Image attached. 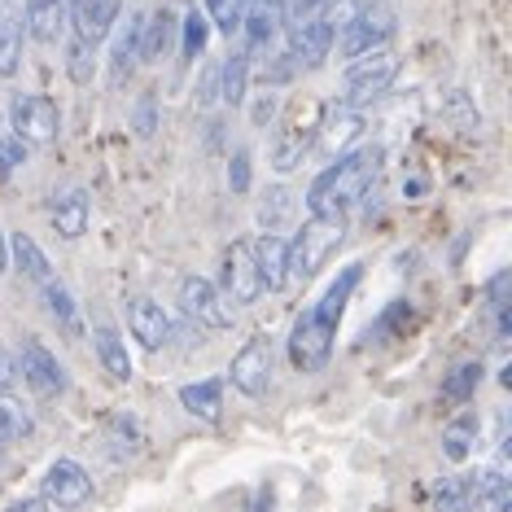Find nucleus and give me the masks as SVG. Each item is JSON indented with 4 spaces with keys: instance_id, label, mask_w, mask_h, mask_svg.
<instances>
[{
    "instance_id": "obj_1",
    "label": "nucleus",
    "mask_w": 512,
    "mask_h": 512,
    "mask_svg": "<svg viewBox=\"0 0 512 512\" xmlns=\"http://www.w3.org/2000/svg\"><path fill=\"white\" fill-rule=\"evenodd\" d=\"M359 276H364V263H346L342 272L329 281V289H324V294L294 320L285 351H289V364H294L298 372H320L324 364H329L333 342H337V324H342L346 302H351V294L359 289Z\"/></svg>"
},
{
    "instance_id": "obj_2",
    "label": "nucleus",
    "mask_w": 512,
    "mask_h": 512,
    "mask_svg": "<svg viewBox=\"0 0 512 512\" xmlns=\"http://www.w3.org/2000/svg\"><path fill=\"white\" fill-rule=\"evenodd\" d=\"M377 176H381V149L377 145L342 154L311 180V189H307L311 215H346L359 197H368L377 189Z\"/></svg>"
},
{
    "instance_id": "obj_3",
    "label": "nucleus",
    "mask_w": 512,
    "mask_h": 512,
    "mask_svg": "<svg viewBox=\"0 0 512 512\" xmlns=\"http://www.w3.org/2000/svg\"><path fill=\"white\" fill-rule=\"evenodd\" d=\"M342 241H346L342 215H311L307 224L294 232V241H289V276L307 285L311 276L324 272V263L333 259Z\"/></svg>"
},
{
    "instance_id": "obj_4",
    "label": "nucleus",
    "mask_w": 512,
    "mask_h": 512,
    "mask_svg": "<svg viewBox=\"0 0 512 512\" xmlns=\"http://www.w3.org/2000/svg\"><path fill=\"white\" fill-rule=\"evenodd\" d=\"M394 31H399V14H394V5H386V0H368L355 18L342 22V40L337 44H342L346 57H364V53L386 49V44L394 40Z\"/></svg>"
},
{
    "instance_id": "obj_5",
    "label": "nucleus",
    "mask_w": 512,
    "mask_h": 512,
    "mask_svg": "<svg viewBox=\"0 0 512 512\" xmlns=\"http://www.w3.org/2000/svg\"><path fill=\"white\" fill-rule=\"evenodd\" d=\"M9 127H14V136L22 145H53L57 136H62V110H57L53 97H44V92H18L14 101H9Z\"/></svg>"
},
{
    "instance_id": "obj_6",
    "label": "nucleus",
    "mask_w": 512,
    "mask_h": 512,
    "mask_svg": "<svg viewBox=\"0 0 512 512\" xmlns=\"http://www.w3.org/2000/svg\"><path fill=\"white\" fill-rule=\"evenodd\" d=\"M394 75H399V62L381 49V53H364V57H355L351 66H346V75H342V92H346V106L359 110V106H368L372 97H381L390 84H394Z\"/></svg>"
},
{
    "instance_id": "obj_7",
    "label": "nucleus",
    "mask_w": 512,
    "mask_h": 512,
    "mask_svg": "<svg viewBox=\"0 0 512 512\" xmlns=\"http://www.w3.org/2000/svg\"><path fill=\"white\" fill-rule=\"evenodd\" d=\"M176 298H180V316L193 324H206V329H232L237 324V311H232L228 294H219L206 276H184Z\"/></svg>"
},
{
    "instance_id": "obj_8",
    "label": "nucleus",
    "mask_w": 512,
    "mask_h": 512,
    "mask_svg": "<svg viewBox=\"0 0 512 512\" xmlns=\"http://www.w3.org/2000/svg\"><path fill=\"white\" fill-rule=\"evenodd\" d=\"M224 294L232 307H250V302L263 298V276L259 263H254V241H232L224 250Z\"/></svg>"
},
{
    "instance_id": "obj_9",
    "label": "nucleus",
    "mask_w": 512,
    "mask_h": 512,
    "mask_svg": "<svg viewBox=\"0 0 512 512\" xmlns=\"http://www.w3.org/2000/svg\"><path fill=\"white\" fill-rule=\"evenodd\" d=\"M228 381H232V390H241L246 399H263L267 386H272V342H267V337H250V342L232 355Z\"/></svg>"
},
{
    "instance_id": "obj_10",
    "label": "nucleus",
    "mask_w": 512,
    "mask_h": 512,
    "mask_svg": "<svg viewBox=\"0 0 512 512\" xmlns=\"http://www.w3.org/2000/svg\"><path fill=\"white\" fill-rule=\"evenodd\" d=\"M123 311H127V333H132L136 346H145V351H162V346L176 337L171 316L162 311V302H154L149 294H132L123 302Z\"/></svg>"
},
{
    "instance_id": "obj_11",
    "label": "nucleus",
    "mask_w": 512,
    "mask_h": 512,
    "mask_svg": "<svg viewBox=\"0 0 512 512\" xmlns=\"http://www.w3.org/2000/svg\"><path fill=\"white\" fill-rule=\"evenodd\" d=\"M44 504H57V508H66V512H75V508H84L88 499H92V477L84 464H75V460H53L49 464V473H44Z\"/></svg>"
},
{
    "instance_id": "obj_12",
    "label": "nucleus",
    "mask_w": 512,
    "mask_h": 512,
    "mask_svg": "<svg viewBox=\"0 0 512 512\" xmlns=\"http://www.w3.org/2000/svg\"><path fill=\"white\" fill-rule=\"evenodd\" d=\"M18 368H22V381L31 386V394H40V399H57V394L66 390V368L57 364V355L44 342H36V337L22 342Z\"/></svg>"
},
{
    "instance_id": "obj_13",
    "label": "nucleus",
    "mask_w": 512,
    "mask_h": 512,
    "mask_svg": "<svg viewBox=\"0 0 512 512\" xmlns=\"http://www.w3.org/2000/svg\"><path fill=\"white\" fill-rule=\"evenodd\" d=\"M333 49V22L329 18H302L294 22V31H289V62L298 66V71H320L324 57Z\"/></svg>"
},
{
    "instance_id": "obj_14",
    "label": "nucleus",
    "mask_w": 512,
    "mask_h": 512,
    "mask_svg": "<svg viewBox=\"0 0 512 512\" xmlns=\"http://www.w3.org/2000/svg\"><path fill=\"white\" fill-rule=\"evenodd\" d=\"M119 14H123V0H75V5L66 9V22L75 27V40H84L97 49V44L114 31Z\"/></svg>"
},
{
    "instance_id": "obj_15",
    "label": "nucleus",
    "mask_w": 512,
    "mask_h": 512,
    "mask_svg": "<svg viewBox=\"0 0 512 512\" xmlns=\"http://www.w3.org/2000/svg\"><path fill=\"white\" fill-rule=\"evenodd\" d=\"M285 27V0H250L246 18H241V36H246V49L241 53H263L267 44L281 36Z\"/></svg>"
},
{
    "instance_id": "obj_16",
    "label": "nucleus",
    "mask_w": 512,
    "mask_h": 512,
    "mask_svg": "<svg viewBox=\"0 0 512 512\" xmlns=\"http://www.w3.org/2000/svg\"><path fill=\"white\" fill-rule=\"evenodd\" d=\"M141 27H145V14H132L127 27L114 31V44H110V84L123 88L127 79L136 75L141 66Z\"/></svg>"
},
{
    "instance_id": "obj_17",
    "label": "nucleus",
    "mask_w": 512,
    "mask_h": 512,
    "mask_svg": "<svg viewBox=\"0 0 512 512\" xmlns=\"http://www.w3.org/2000/svg\"><path fill=\"white\" fill-rule=\"evenodd\" d=\"M254 263H259L263 289L276 294V289L289 281V241L281 237V232H263V237H254Z\"/></svg>"
},
{
    "instance_id": "obj_18",
    "label": "nucleus",
    "mask_w": 512,
    "mask_h": 512,
    "mask_svg": "<svg viewBox=\"0 0 512 512\" xmlns=\"http://www.w3.org/2000/svg\"><path fill=\"white\" fill-rule=\"evenodd\" d=\"M22 22H27L31 40L57 44L66 31V0H27L22 5Z\"/></svg>"
},
{
    "instance_id": "obj_19",
    "label": "nucleus",
    "mask_w": 512,
    "mask_h": 512,
    "mask_svg": "<svg viewBox=\"0 0 512 512\" xmlns=\"http://www.w3.org/2000/svg\"><path fill=\"white\" fill-rule=\"evenodd\" d=\"M88 219H92V206H88L84 189H66L62 197H53V228H57V237L79 241L88 232Z\"/></svg>"
},
{
    "instance_id": "obj_20",
    "label": "nucleus",
    "mask_w": 512,
    "mask_h": 512,
    "mask_svg": "<svg viewBox=\"0 0 512 512\" xmlns=\"http://www.w3.org/2000/svg\"><path fill=\"white\" fill-rule=\"evenodd\" d=\"M180 407L197 421L215 425L219 416H224V381L219 377H206V381H189V386L180 390Z\"/></svg>"
},
{
    "instance_id": "obj_21",
    "label": "nucleus",
    "mask_w": 512,
    "mask_h": 512,
    "mask_svg": "<svg viewBox=\"0 0 512 512\" xmlns=\"http://www.w3.org/2000/svg\"><path fill=\"white\" fill-rule=\"evenodd\" d=\"M473 508L477 512H508L512 508V482L499 464L473 473Z\"/></svg>"
},
{
    "instance_id": "obj_22",
    "label": "nucleus",
    "mask_w": 512,
    "mask_h": 512,
    "mask_svg": "<svg viewBox=\"0 0 512 512\" xmlns=\"http://www.w3.org/2000/svg\"><path fill=\"white\" fill-rule=\"evenodd\" d=\"M92 351H97L101 368H106L114 381H132V355H127V342L119 337V329L97 324V329H92Z\"/></svg>"
},
{
    "instance_id": "obj_23",
    "label": "nucleus",
    "mask_w": 512,
    "mask_h": 512,
    "mask_svg": "<svg viewBox=\"0 0 512 512\" xmlns=\"http://www.w3.org/2000/svg\"><path fill=\"white\" fill-rule=\"evenodd\" d=\"M9 241V259H14V267L22 276H27L31 285H49L53 281V263H49V254H44L36 241L27 237V232H14V237H5Z\"/></svg>"
},
{
    "instance_id": "obj_24",
    "label": "nucleus",
    "mask_w": 512,
    "mask_h": 512,
    "mask_svg": "<svg viewBox=\"0 0 512 512\" xmlns=\"http://www.w3.org/2000/svg\"><path fill=\"white\" fill-rule=\"evenodd\" d=\"M40 294H44V307H49V316H53L57 329H62L66 337H84V320H79V302H75L71 289L53 276L49 285H40Z\"/></svg>"
},
{
    "instance_id": "obj_25",
    "label": "nucleus",
    "mask_w": 512,
    "mask_h": 512,
    "mask_svg": "<svg viewBox=\"0 0 512 512\" xmlns=\"http://www.w3.org/2000/svg\"><path fill=\"white\" fill-rule=\"evenodd\" d=\"M246 92H250V53H232L219 62V101L228 110L246 106Z\"/></svg>"
},
{
    "instance_id": "obj_26",
    "label": "nucleus",
    "mask_w": 512,
    "mask_h": 512,
    "mask_svg": "<svg viewBox=\"0 0 512 512\" xmlns=\"http://www.w3.org/2000/svg\"><path fill=\"white\" fill-rule=\"evenodd\" d=\"M477 438H482V421H477L473 412L456 416V421H451L447 429H442V456H447L451 464H464V460L473 456Z\"/></svg>"
},
{
    "instance_id": "obj_27",
    "label": "nucleus",
    "mask_w": 512,
    "mask_h": 512,
    "mask_svg": "<svg viewBox=\"0 0 512 512\" xmlns=\"http://www.w3.org/2000/svg\"><path fill=\"white\" fill-rule=\"evenodd\" d=\"M176 18H171V9H154V14H145V27H141V62H158L162 53L171 49V40H176Z\"/></svg>"
},
{
    "instance_id": "obj_28",
    "label": "nucleus",
    "mask_w": 512,
    "mask_h": 512,
    "mask_svg": "<svg viewBox=\"0 0 512 512\" xmlns=\"http://www.w3.org/2000/svg\"><path fill=\"white\" fill-rule=\"evenodd\" d=\"M141 421H136L132 412H114L110 416V429H106V447H110V456L114 460H132L136 451H141Z\"/></svg>"
},
{
    "instance_id": "obj_29",
    "label": "nucleus",
    "mask_w": 512,
    "mask_h": 512,
    "mask_svg": "<svg viewBox=\"0 0 512 512\" xmlns=\"http://www.w3.org/2000/svg\"><path fill=\"white\" fill-rule=\"evenodd\" d=\"M473 508V473H451L434 482V512H469Z\"/></svg>"
},
{
    "instance_id": "obj_30",
    "label": "nucleus",
    "mask_w": 512,
    "mask_h": 512,
    "mask_svg": "<svg viewBox=\"0 0 512 512\" xmlns=\"http://www.w3.org/2000/svg\"><path fill=\"white\" fill-rule=\"evenodd\" d=\"M482 377H486V368H482V359H469V364H456L447 372V381H442V399L447 403H469L477 386H482Z\"/></svg>"
},
{
    "instance_id": "obj_31",
    "label": "nucleus",
    "mask_w": 512,
    "mask_h": 512,
    "mask_svg": "<svg viewBox=\"0 0 512 512\" xmlns=\"http://www.w3.org/2000/svg\"><path fill=\"white\" fill-rule=\"evenodd\" d=\"M176 36H180V53H184V62H197V57L206 53V44H211V22H206V14H197V9H189Z\"/></svg>"
},
{
    "instance_id": "obj_32",
    "label": "nucleus",
    "mask_w": 512,
    "mask_h": 512,
    "mask_svg": "<svg viewBox=\"0 0 512 512\" xmlns=\"http://www.w3.org/2000/svg\"><path fill=\"white\" fill-rule=\"evenodd\" d=\"M31 429H36L31 412L14 399V394L0 390V442H18V438H27Z\"/></svg>"
},
{
    "instance_id": "obj_33",
    "label": "nucleus",
    "mask_w": 512,
    "mask_h": 512,
    "mask_svg": "<svg viewBox=\"0 0 512 512\" xmlns=\"http://www.w3.org/2000/svg\"><path fill=\"white\" fill-rule=\"evenodd\" d=\"M289 215H294V193H289L285 184H272V189L263 193V202H259V224H263V232H276Z\"/></svg>"
},
{
    "instance_id": "obj_34",
    "label": "nucleus",
    "mask_w": 512,
    "mask_h": 512,
    "mask_svg": "<svg viewBox=\"0 0 512 512\" xmlns=\"http://www.w3.org/2000/svg\"><path fill=\"white\" fill-rule=\"evenodd\" d=\"M22 66V22L0 18V79H14Z\"/></svg>"
},
{
    "instance_id": "obj_35",
    "label": "nucleus",
    "mask_w": 512,
    "mask_h": 512,
    "mask_svg": "<svg viewBox=\"0 0 512 512\" xmlns=\"http://www.w3.org/2000/svg\"><path fill=\"white\" fill-rule=\"evenodd\" d=\"M92 75H97V49L84 40H71L66 44V79H71L75 88L92 84Z\"/></svg>"
},
{
    "instance_id": "obj_36",
    "label": "nucleus",
    "mask_w": 512,
    "mask_h": 512,
    "mask_svg": "<svg viewBox=\"0 0 512 512\" xmlns=\"http://www.w3.org/2000/svg\"><path fill=\"white\" fill-rule=\"evenodd\" d=\"M246 9H250V0H206V22H215L224 36H237Z\"/></svg>"
},
{
    "instance_id": "obj_37",
    "label": "nucleus",
    "mask_w": 512,
    "mask_h": 512,
    "mask_svg": "<svg viewBox=\"0 0 512 512\" xmlns=\"http://www.w3.org/2000/svg\"><path fill=\"white\" fill-rule=\"evenodd\" d=\"M22 162H27V145L18 136H0V176H14Z\"/></svg>"
},
{
    "instance_id": "obj_38",
    "label": "nucleus",
    "mask_w": 512,
    "mask_h": 512,
    "mask_svg": "<svg viewBox=\"0 0 512 512\" xmlns=\"http://www.w3.org/2000/svg\"><path fill=\"white\" fill-rule=\"evenodd\" d=\"M193 97H197V106H202V110L219 106V62H211V66L202 71V79H197V92H193Z\"/></svg>"
},
{
    "instance_id": "obj_39",
    "label": "nucleus",
    "mask_w": 512,
    "mask_h": 512,
    "mask_svg": "<svg viewBox=\"0 0 512 512\" xmlns=\"http://www.w3.org/2000/svg\"><path fill=\"white\" fill-rule=\"evenodd\" d=\"M228 189L232 193L250 189V149H237V154L228 158Z\"/></svg>"
},
{
    "instance_id": "obj_40",
    "label": "nucleus",
    "mask_w": 512,
    "mask_h": 512,
    "mask_svg": "<svg viewBox=\"0 0 512 512\" xmlns=\"http://www.w3.org/2000/svg\"><path fill=\"white\" fill-rule=\"evenodd\" d=\"M276 110H281V101H276V92H263V97L250 106V123H254V127H267V123L276 119Z\"/></svg>"
},
{
    "instance_id": "obj_41",
    "label": "nucleus",
    "mask_w": 512,
    "mask_h": 512,
    "mask_svg": "<svg viewBox=\"0 0 512 512\" xmlns=\"http://www.w3.org/2000/svg\"><path fill=\"white\" fill-rule=\"evenodd\" d=\"M154 110H158V101L145 92V97L136 101V132H141V136H154V119H158Z\"/></svg>"
},
{
    "instance_id": "obj_42",
    "label": "nucleus",
    "mask_w": 512,
    "mask_h": 512,
    "mask_svg": "<svg viewBox=\"0 0 512 512\" xmlns=\"http://www.w3.org/2000/svg\"><path fill=\"white\" fill-rule=\"evenodd\" d=\"M294 71H298V66L289 62V53H285V57H276V62L263 71V84H285V79H294Z\"/></svg>"
},
{
    "instance_id": "obj_43",
    "label": "nucleus",
    "mask_w": 512,
    "mask_h": 512,
    "mask_svg": "<svg viewBox=\"0 0 512 512\" xmlns=\"http://www.w3.org/2000/svg\"><path fill=\"white\" fill-rule=\"evenodd\" d=\"M320 5H324V0H285V18L302 22V18H311V14H316Z\"/></svg>"
},
{
    "instance_id": "obj_44",
    "label": "nucleus",
    "mask_w": 512,
    "mask_h": 512,
    "mask_svg": "<svg viewBox=\"0 0 512 512\" xmlns=\"http://www.w3.org/2000/svg\"><path fill=\"white\" fill-rule=\"evenodd\" d=\"M14 372H18V364H14V359H9L5 346H0V390H5V386H14Z\"/></svg>"
},
{
    "instance_id": "obj_45",
    "label": "nucleus",
    "mask_w": 512,
    "mask_h": 512,
    "mask_svg": "<svg viewBox=\"0 0 512 512\" xmlns=\"http://www.w3.org/2000/svg\"><path fill=\"white\" fill-rule=\"evenodd\" d=\"M0 512H53V508L44 504V499H14V504L0 508Z\"/></svg>"
},
{
    "instance_id": "obj_46",
    "label": "nucleus",
    "mask_w": 512,
    "mask_h": 512,
    "mask_svg": "<svg viewBox=\"0 0 512 512\" xmlns=\"http://www.w3.org/2000/svg\"><path fill=\"white\" fill-rule=\"evenodd\" d=\"M254 512H272V491H259V504H254Z\"/></svg>"
},
{
    "instance_id": "obj_47",
    "label": "nucleus",
    "mask_w": 512,
    "mask_h": 512,
    "mask_svg": "<svg viewBox=\"0 0 512 512\" xmlns=\"http://www.w3.org/2000/svg\"><path fill=\"white\" fill-rule=\"evenodd\" d=\"M9 267V241H5V232H0V272Z\"/></svg>"
},
{
    "instance_id": "obj_48",
    "label": "nucleus",
    "mask_w": 512,
    "mask_h": 512,
    "mask_svg": "<svg viewBox=\"0 0 512 512\" xmlns=\"http://www.w3.org/2000/svg\"><path fill=\"white\" fill-rule=\"evenodd\" d=\"M71 5H75V0H66V9H71Z\"/></svg>"
}]
</instances>
